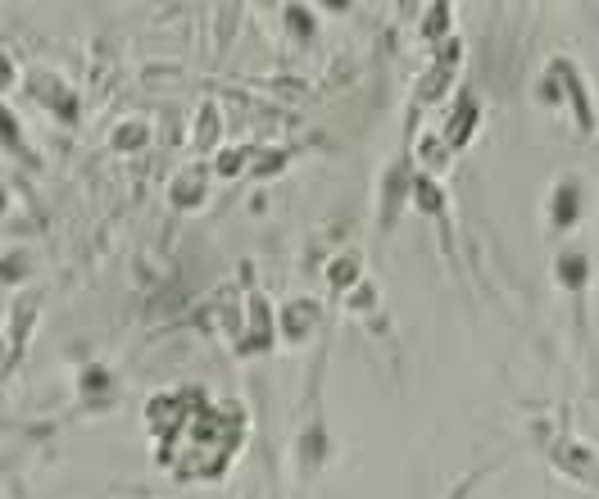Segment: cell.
<instances>
[{
  "mask_svg": "<svg viewBox=\"0 0 599 499\" xmlns=\"http://www.w3.org/2000/svg\"><path fill=\"white\" fill-rule=\"evenodd\" d=\"M477 481H482V472H472V477H463L459 486H454V490H450V495H445V499H468V490L477 486Z\"/></svg>",
  "mask_w": 599,
  "mask_h": 499,
  "instance_id": "6",
  "label": "cell"
},
{
  "mask_svg": "<svg viewBox=\"0 0 599 499\" xmlns=\"http://www.w3.org/2000/svg\"><path fill=\"white\" fill-rule=\"evenodd\" d=\"M550 459H554V468L568 472V477L581 481V486H599V463H595V454H590L581 441H572V436H563V441L554 445Z\"/></svg>",
  "mask_w": 599,
  "mask_h": 499,
  "instance_id": "4",
  "label": "cell"
},
{
  "mask_svg": "<svg viewBox=\"0 0 599 499\" xmlns=\"http://www.w3.org/2000/svg\"><path fill=\"white\" fill-rule=\"evenodd\" d=\"M477 123H482V109H477V100H472V96H459V100H454L450 123H445V132H450L454 146H468L472 132H477Z\"/></svg>",
  "mask_w": 599,
  "mask_h": 499,
  "instance_id": "5",
  "label": "cell"
},
{
  "mask_svg": "<svg viewBox=\"0 0 599 499\" xmlns=\"http://www.w3.org/2000/svg\"><path fill=\"white\" fill-rule=\"evenodd\" d=\"M541 100H545V105H572L577 128L581 132H595V105H590V96H586V78H581V69L572 64L568 55H559L550 69H545Z\"/></svg>",
  "mask_w": 599,
  "mask_h": 499,
  "instance_id": "1",
  "label": "cell"
},
{
  "mask_svg": "<svg viewBox=\"0 0 599 499\" xmlns=\"http://www.w3.org/2000/svg\"><path fill=\"white\" fill-rule=\"evenodd\" d=\"M581 214H586V205H581V177H559L550 191V227L554 232H572V227L581 223Z\"/></svg>",
  "mask_w": 599,
  "mask_h": 499,
  "instance_id": "3",
  "label": "cell"
},
{
  "mask_svg": "<svg viewBox=\"0 0 599 499\" xmlns=\"http://www.w3.org/2000/svg\"><path fill=\"white\" fill-rule=\"evenodd\" d=\"M554 277H559V286L572 295V304H577V314H581L586 309V286H590V255L581 245H563L559 255H554Z\"/></svg>",
  "mask_w": 599,
  "mask_h": 499,
  "instance_id": "2",
  "label": "cell"
}]
</instances>
